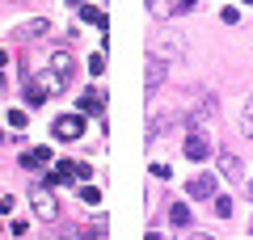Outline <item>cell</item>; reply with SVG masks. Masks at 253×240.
<instances>
[{
	"instance_id": "6da1fadb",
	"label": "cell",
	"mask_w": 253,
	"mask_h": 240,
	"mask_svg": "<svg viewBox=\"0 0 253 240\" xmlns=\"http://www.w3.org/2000/svg\"><path fill=\"white\" fill-rule=\"evenodd\" d=\"M30 206H34V215L42 223H55L59 219V202H55V194L46 186H38V190H30Z\"/></svg>"
},
{
	"instance_id": "7a4b0ae2",
	"label": "cell",
	"mask_w": 253,
	"mask_h": 240,
	"mask_svg": "<svg viewBox=\"0 0 253 240\" xmlns=\"http://www.w3.org/2000/svg\"><path fill=\"white\" fill-rule=\"evenodd\" d=\"M81 135H84V114L55 118V139H81Z\"/></svg>"
},
{
	"instance_id": "3957f363",
	"label": "cell",
	"mask_w": 253,
	"mask_h": 240,
	"mask_svg": "<svg viewBox=\"0 0 253 240\" xmlns=\"http://www.w3.org/2000/svg\"><path fill=\"white\" fill-rule=\"evenodd\" d=\"M181 152H186V160H207L211 156V143H207V135H203V131H190L186 143H181Z\"/></svg>"
},
{
	"instance_id": "277c9868",
	"label": "cell",
	"mask_w": 253,
	"mask_h": 240,
	"mask_svg": "<svg viewBox=\"0 0 253 240\" xmlns=\"http://www.w3.org/2000/svg\"><path fill=\"white\" fill-rule=\"evenodd\" d=\"M186 194L194 198V202H207V198L215 194V177H211V173H199V177H190V186H186Z\"/></svg>"
},
{
	"instance_id": "5b68a950",
	"label": "cell",
	"mask_w": 253,
	"mask_h": 240,
	"mask_svg": "<svg viewBox=\"0 0 253 240\" xmlns=\"http://www.w3.org/2000/svg\"><path fill=\"white\" fill-rule=\"evenodd\" d=\"M215 164H219V177H228V181H241L245 177V169H241V156H232V152H219V160H215Z\"/></svg>"
},
{
	"instance_id": "8992f818",
	"label": "cell",
	"mask_w": 253,
	"mask_h": 240,
	"mask_svg": "<svg viewBox=\"0 0 253 240\" xmlns=\"http://www.w3.org/2000/svg\"><path fill=\"white\" fill-rule=\"evenodd\" d=\"M51 72H55L59 84H68V80H72V55H68V51H55L51 55Z\"/></svg>"
},
{
	"instance_id": "52a82bcc",
	"label": "cell",
	"mask_w": 253,
	"mask_h": 240,
	"mask_svg": "<svg viewBox=\"0 0 253 240\" xmlns=\"http://www.w3.org/2000/svg\"><path fill=\"white\" fill-rule=\"evenodd\" d=\"M165 72H169V63H165L161 55H148V93H152L156 84L165 80Z\"/></svg>"
},
{
	"instance_id": "ba28073f",
	"label": "cell",
	"mask_w": 253,
	"mask_h": 240,
	"mask_svg": "<svg viewBox=\"0 0 253 240\" xmlns=\"http://www.w3.org/2000/svg\"><path fill=\"white\" fill-rule=\"evenodd\" d=\"M46 160H51V148H30L21 156V169H46Z\"/></svg>"
},
{
	"instance_id": "9c48e42d",
	"label": "cell",
	"mask_w": 253,
	"mask_h": 240,
	"mask_svg": "<svg viewBox=\"0 0 253 240\" xmlns=\"http://www.w3.org/2000/svg\"><path fill=\"white\" fill-rule=\"evenodd\" d=\"M46 30H51V21H42V17H30L26 26L17 30V34H21V38H46Z\"/></svg>"
},
{
	"instance_id": "30bf717a",
	"label": "cell",
	"mask_w": 253,
	"mask_h": 240,
	"mask_svg": "<svg viewBox=\"0 0 253 240\" xmlns=\"http://www.w3.org/2000/svg\"><path fill=\"white\" fill-rule=\"evenodd\" d=\"M101 106H106L101 93H81V110L76 114H101Z\"/></svg>"
},
{
	"instance_id": "8fae6325",
	"label": "cell",
	"mask_w": 253,
	"mask_h": 240,
	"mask_svg": "<svg viewBox=\"0 0 253 240\" xmlns=\"http://www.w3.org/2000/svg\"><path fill=\"white\" fill-rule=\"evenodd\" d=\"M169 223H177V228H190V202H173V206H169Z\"/></svg>"
},
{
	"instance_id": "7c38bea8",
	"label": "cell",
	"mask_w": 253,
	"mask_h": 240,
	"mask_svg": "<svg viewBox=\"0 0 253 240\" xmlns=\"http://www.w3.org/2000/svg\"><path fill=\"white\" fill-rule=\"evenodd\" d=\"M81 17L89 21V26H97V30H106V9H93V4H81Z\"/></svg>"
},
{
	"instance_id": "4fadbf2b",
	"label": "cell",
	"mask_w": 253,
	"mask_h": 240,
	"mask_svg": "<svg viewBox=\"0 0 253 240\" xmlns=\"http://www.w3.org/2000/svg\"><path fill=\"white\" fill-rule=\"evenodd\" d=\"M59 240H97V228H63Z\"/></svg>"
},
{
	"instance_id": "5bb4252c",
	"label": "cell",
	"mask_w": 253,
	"mask_h": 240,
	"mask_svg": "<svg viewBox=\"0 0 253 240\" xmlns=\"http://www.w3.org/2000/svg\"><path fill=\"white\" fill-rule=\"evenodd\" d=\"M26 101H30V106H42V101H46V93L38 89L34 80H26Z\"/></svg>"
},
{
	"instance_id": "9a60e30c",
	"label": "cell",
	"mask_w": 253,
	"mask_h": 240,
	"mask_svg": "<svg viewBox=\"0 0 253 240\" xmlns=\"http://www.w3.org/2000/svg\"><path fill=\"white\" fill-rule=\"evenodd\" d=\"M241 131H245V135L253 139V97L245 101V114H241Z\"/></svg>"
},
{
	"instance_id": "2e32d148",
	"label": "cell",
	"mask_w": 253,
	"mask_h": 240,
	"mask_svg": "<svg viewBox=\"0 0 253 240\" xmlns=\"http://www.w3.org/2000/svg\"><path fill=\"white\" fill-rule=\"evenodd\" d=\"M219 21H224V26H236V21H241V9H232V4H224V9H219Z\"/></svg>"
},
{
	"instance_id": "e0dca14e",
	"label": "cell",
	"mask_w": 253,
	"mask_h": 240,
	"mask_svg": "<svg viewBox=\"0 0 253 240\" xmlns=\"http://www.w3.org/2000/svg\"><path fill=\"white\" fill-rule=\"evenodd\" d=\"M101 72H106V55H93V59H89V76H101Z\"/></svg>"
},
{
	"instance_id": "ac0fdd59",
	"label": "cell",
	"mask_w": 253,
	"mask_h": 240,
	"mask_svg": "<svg viewBox=\"0 0 253 240\" xmlns=\"http://www.w3.org/2000/svg\"><path fill=\"white\" fill-rule=\"evenodd\" d=\"M81 198H84V202H93V206H97V202H101V190H97V186H81Z\"/></svg>"
},
{
	"instance_id": "d6986e66",
	"label": "cell",
	"mask_w": 253,
	"mask_h": 240,
	"mask_svg": "<svg viewBox=\"0 0 253 240\" xmlns=\"http://www.w3.org/2000/svg\"><path fill=\"white\" fill-rule=\"evenodd\" d=\"M215 215H224V219H228V215H232V198H215Z\"/></svg>"
},
{
	"instance_id": "ffe728a7",
	"label": "cell",
	"mask_w": 253,
	"mask_h": 240,
	"mask_svg": "<svg viewBox=\"0 0 253 240\" xmlns=\"http://www.w3.org/2000/svg\"><path fill=\"white\" fill-rule=\"evenodd\" d=\"M9 126H30L26 122V110H9Z\"/></svg>"
},
{
	"instance_id": "44dd1931",
	"label": "cell",
	"mask_w": 253,
	"mask_h": 240,
	"mask_svg": "<svg viewBox=\"0 0 253 240\" xmlns=\"http://www.w3.org/2000/svg\"><path fill=\"white\" fill-rule=\"evenodd\" d=\"M186 240H211V236H203V232H194V236H186Z\"/></svg>"
},
{
	"instance_id": "7402d4cb",
	"label": "cell",
	"mask_w": 253,
	"mask_h": 240,
	"mask_svg": "<svg viewBox=\"0 0 253 240\" xmlns=\"http://www.w3.org/2000/svg\"><path fill=\"white\" fill-rule=\"evenodd\" d=\"M4 63H9V55H4V51H0V68H4Z\"/></svg>"
},
{
	"instance_id": "603a6c76",
	"label": "cell",
	"mask_w": 253,
	"mask_h": 240,
	"mask_svg": "<svg viewBox=\"0 0 253 240\" xmlns=\"http://www.w3.org/2000/svg\"><path fill=\"white\" fill-rule=\"evenodd\" d=\"M68 4H76V9H81V4H84V0H68Z\"/></svg>"
},
{
	"instance_id": "cb8c5ba5",
	"label": "cell",
	"mask_w": 253,
	"mask_h": 240,
	"mask_svg": "<svg viewBox=\"0 0 253 240\" xmlns=\"http://www.w3.org/2000/svg\"><path fill=\"white\" fill-rule=\"evenodd\" d=\"M249 198H253V181H249Z\"/></svg>"
},
{
	"instance_id": "d4e9b609",
	"label": "cell",
	"mask_w": 253,
	"mask_h": 240,
	"mask_svg": "<svg viewBox=\"0 0 253 240\" xmlns=\"http://www.w3.org/2000/svg\"><path fill=\"white\" fill-rule=\"evenodd\" d=\"M0 236H4V223H0Z\"/></svg>"
},
{
	"instance_id": "484cf974",
	"label": "cell",
	"mask_w": 253,
	"mask_h": 240,
	"mask_svg": "<svg viewBox=\"0 0 253 240\" xmlns=\"http://www.w3.org/2000/svg\"><path fill=\"white\" fill-rule=\"evenodd\" d=\"M245 4H253V0H245Z\"/></svg>"
},
{
	"instance_id": "4316f807",
	"label": "cell",
	"mask_w": 253,
	"mask_h": 240,
	"mask_svg": "<svg viewBox=\"0 0 253 240\" xmlns=\"http://www.w3.org/2000/svg\"><path fill=\"white\" fill-rule=\"evenodd\" d=\"M249 232H253V223H249Z\"/></svg>"
}]
</instances>
